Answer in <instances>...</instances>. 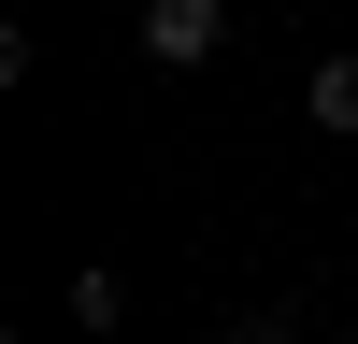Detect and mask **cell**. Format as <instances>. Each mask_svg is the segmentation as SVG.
Masks as SVG:
<instances>
[{"instance_id":"277c9868","label":"cell","mask_w":358,"mask_h":344,"mask_svg":"<svg viewBox=\"0 0 358 344\" xmlns=\"http://www.w3.org/2000/svg\"><path fill=\"white\" fill-rule=\"evenodd\" d=\"M229 344H301V301H244V315H229Z\"/></svg>"},{"instance_id":"3957f363","label":"cell","mask_w":358,"mask_h":344,"mask_svg":"<svg viewBox=\"0 0 358 344\" xmlns=\"http://www.w3.org/2000/svg\"><path fill=\"white\" fill-rule=\"evenodd\" d=\"M57 315H86V330H115V315H129V287H115L101 258H86V273H72V301H57Z\"/></svg>"},{"instance_id":"7a4b0ae2","label":"cell","mask_w":358,"mask_h":344,"mask_svg":"<svg viewBox=\"0 0 358 344\" xmlns=\"http://www.w3.org/2000/svg\"><path fill=\"white\" fill-rule=\"evenodd\" d=\"M301 101H315V129H344V143H358V57H315Z\"/></svg>"},{"instance_id":"6da1fadb","label":"cell","mask_w":358,"mask_h":344,"mask_svg":"<svg viewBox=\"0 0 358 344\" xmlns=\"http://www.w3.org/2000/svg\"><path fill=\"white\" fill-rule=\"evenodd\" d=\"M143 57H158V72L229 57V0H143Z\"/></svg>"}]
</instances>
